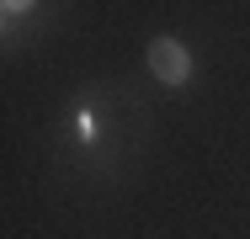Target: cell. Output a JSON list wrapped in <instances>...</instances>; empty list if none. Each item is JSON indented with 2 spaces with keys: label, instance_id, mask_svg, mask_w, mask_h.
Returning <instances> with one entry per match:
<instances>
[{
  "label": "cell",
  "instance_id": "1",
  "mask_svg": "<svg viewBox=\"0 0 250 239\" xmlns=\"http://www.w3.org/2000/svg\"><path fill=\"white\" fill-rule=\"evenodd\" d=\"M149 75L160 85H187L192 80V53L176 43V38H154L149 43Z\"/></svg>",
  "mask_w": 250,
  "mask_h": 239
}]
</instances>
